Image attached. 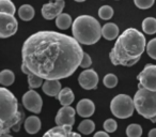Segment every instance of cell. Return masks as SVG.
Masks as SVG:
<instances>
[{"instance_id": "cell-1", "label": "cell", "mask_w": 156, "mask_h": 137, "mask_svg": "<svg viewBox=\"0 0 156 137\" xmlns=\"http://www.w3.org/2000/svg\"><path fill=\"white\" fill-rule=\"evenodd\" d=\"M80 43L57 31H39L24 42L22 67L45 81L73 75L83 58Z\"/></svg>"}, {"instance_id": "cell-21", "label": "cell", "mask_w": 156, "mask_h": 137, "mask_svg": "<svg viewBox=\"0 0 156 137\" xmlns=\"http://www.w3.org/2000/svg\"><path fill=\"white\" fill-rule=\"evenodd\" d=\"M142 30L145 34H154L156 33V18L154 17H147L142 20Z\"/></svg>"}, {"instance_id": "cell-19", "label": "cell", "mask_w": 156, "mask_h": 137, "mask_svg": "<svg viewBox=\"0 0 156 137\" xmlns=\"http://www.w3.org/2000/svg\"><path fill=\"white\" fill-rule=\"evenodd\" d=\"M34 15H35V11L32 5H23L18 9V16L20 17V20H25V22L31 20L34 17Z\"/></svg>"}, {"instance_id": "cell-23", "label": "cell", "mask_w": 156, "mask_h": 137, "mask_svg": "<svg viewBox=\"0 0 156 137\" xmlns=\"http://www.w3.org/2000/svg\"><path fill=\"white\" fill-rule=\"evenodd\" d=\"M94 130H95V123L90 119L83 120L78 125V131L83 135H90L94 132Z\"/></svg>"}, {"instance_id": "cell-5", "label": "cell", "mask_w": 156, "mask_h": 137, "mask_svg": "<svg viewBox=\"0 0 156 137\" xmlns=\"http://www.w3.org/2000/svg\"><path fill=\"white\" fill-rule=\"evenodd\" d=\"M135 109L145 119L156 117V91L139 88L134 96Z\"/></svg>"}, {"instance_id": "cell-7", "label": "cell", "mask_w": 156, "mask_h": 137, "mask_svg": "<svg viewBox=\"0 0 156 137\" xmlns=\"http://www.w3.org/2000/svg\"><path fill=\"white\" fill-rule=\"evenodd\" d=\"M137 79L139 81L138 89L143 88L150 91H156V64L149 63L145 65L138 74Z\"/></svg>"}, {"instance_id": "cell-22", "label": "cell", "mask_w": 156, "mask_h": 137, "mask_svg": "<svg viewBox=\"0 0 156 137\" xmlns=\"http://www.w3.org/2000/svg\"><path fill=\"white\" fill-rule=\"evenodd\" d=\"M15 81V75L11 70H2L0 73V84L2 87L11 86Z\"/></svg>"}, {"instance_id": "cell-25", "label": "cell", "mask_w": 156, "mask_h": 137, "mask_svg": "<svg viewBox=\"0 0 156 137\" xmlns=\"http://www.w3.org/2000/svg\"><path fill=\"white\" fill-rule=\"evenodd\" d=\"M126 135L127 137H141L142 135V128L139 124L132 123L126 128Z\"/></svg>"}, {"instance_id": "cell-15", "label": "cell", "mask_w": 156, "mask_h": 137, "mask_svg": "<svg viewBox=\"0 0 156 137\" xmlns=\"http://www.w3.org/2000/svg\"><path fill=\"white\" fill-rule=\"evenodd\" d=\"M61 86L62 85H61L60 81H45L42 90L48 96H58V94L62 90Z\"/></svg>"}, {"instance_id": "cell-13", "label": "cell", "mask_w": 156, "mask_h": 137, "mask_svg": "<svg viewBox=\"0 0 156 137\" xmlns=\"http://www.w3.org/2000/svg\"><path fill=\"white\" fill-rule=\"evenodd\" d=\"M43 137H81L80 134L72 131V126H55L48 130Z\"/></svg>"}, {"instance_id": "cell-8", "label": "cell", "mask_w": 156, "mask_h": 137, "mask_svg": "<svg viewBox=\"0 0 156 137\" xmlns=\"http://www.w3.org/2000/svg\"><path fill=\"white\" fill-rule=\"evenodd\" d=\"M18 23L14 15L0 13V38L7 39L17 32Z\"/></svg>"}, {"instance_id": "cell-20", "label": "cell", "mask_w": 156, "mask_h": 137, "mask_svg": "<svg viewBox=\"0 0 156 137\" xmlns=\"http://www.w3.org/2000/svg\"><path fill=\"white\" fill-rule=\"evenodd\" d=\"M56 26L61 30H66L71 26H73V22H72V17L69 14L62 13L56 18Z\"/></svg>"}, {"instance_id": "cell-11", "label": "cell", "mask_w": 156, "mask_h": 137, "mask_svg": "<svg viewBox=\"0 0 156 137\" xmlns=\"http://www.w3.org/2000/svg\"><path fill=\"white\" fill-rule=\"evenodd\" d=\"M75 109L71 106H63L56 115V124L59 126H73L75 123Z\"/></svg>"}, {"instance_id": "cell-26", "label": "cell", "mask_w": 156, "mask_h": 137, "mask_svg": "<svg viewBox=\"0 0 156 137\" xmlns=\"http://www.w3.org/2000/svg\"><path fill=\"white\" fill-rule=\"evenodd\" d=\"M98 16L104 20H110L113 16V9L110 5H103L98 10Z\"/></svg>"}, {"instance_id": "cell-27", "label": "cell", "mask_w": 156, "mask_h": 137, "mask_svg": "<svg viewBox=\"0 0 156 137\" xmlns=\"http://www.w3.org/2000/svg\"><path fill=\"white\" fill-rule=\"evenodd\" d=\"M43 84V78H41V77L37 76L32 73L28 75V85L31 89H37V88L41 87Z\"/></svg>"}, {"instance_id": "cell-28", "label": "cell", "mask_w": 156, "mask_h": 137, "mask_svg": "<svg viewBox=\"0 0 156 137\" xmlns=\"http://www.w3.org/2000/svg\"><path fill=\"white\" fill-rule=\"evenodd\" d=\"M103 83H104L105 87L109 88V89H111V88H115V86L118 85V77L115 76V74H111V73H109V74L105 75L104 79H103Z\"/></svg>"}, {"instance_id": "cell-6", "label": "cell", "mask_w": 156, "mask_h": 137, "mask_svg": "<svg viewBox=\"0 0 156 137\" xmlns=\"http://www.w3.org/2000/svg\"><path fill=\"white\" fill-rule=\"evenodd\" d=\"M110 110L112 115L119 119L132 117L135 110L134 99L127 94H118L111 100Z\"/></svg>"}, {"instance_id": "cell-29", "label": "cell", "mask_w": 156, "mask_h": 137, "mask_svg": "<svg viewBox=\"0 0 156 137\" xmlns=\"http://www.w3.org/2000/svg\"><path fill=\"white\" fill-rule=\"evenodd\" d=\"M155 2V0H134V3L138 9L147 10Z\"/></svg>"}, {"instance_id": "cell-32", "label": "cell", "mask_w": 156, "mask_h": 137, "mask_svg": "<svg viewBox=\"0 0 156 137\" xmlns=\"http://www.w3.org/2000/svg\"><path fill=\"white\" fill-rule=\"evenodd\" d=\"M91 64H92V59H91V57L89 56V54H87V52H85V55H83V60H81L80 67H83V69H86V70H87L88 67H91Z\"/></svg>"}, {"instance_id": "cell-10", "label": "cell", "mask_w": 156, "mask_h": 137, "mask_svg": "<svg viewBox=\"0 0 156 137\" xmlns=\"http://www.w3.org/2000/svg\"><path fill=\"white\" fill-rule=\"evenodd\" d=\"M78 83L80 85L83 89L86 90H92L96 89L98 84V75L92 69H87V70L83 71L79 74L78 77Z\"/></svg>"}, {"instance_id": "cell-16", "label": "cell", "mask_w": 156, "mask_h": 137, "mask_svg": "<svg viewBox=\"0 0 156 137\" xmlns=\"http://www.w3.org/2000/svg\"><path fill=\"white\" fill-rule=\"evenodd\" d=\"M25 130L28 134H37L39 133V131L41 130V120L37 116H29L28 118H26L25 120Z\"/></svg>"}, {"instance_id": "cell-37", "label": "cell", "mask_w": 156, "mask_h": 137, "mask_svg": "<svg viewBox=\"0 0 156 137\" xmlns=\"http://www.w3.org/2000/svg\"><path fill=\"white\" fill-rule=\"evenodd\" d=\"M151 121H152V122H156V117H155V118H153V119H152Z\"/></svg>"}, {"instance_id": "cell-17", "label": "cell", "mask_w": 156, "mask_h": 137, "mask_svg": "<svg viewBox=\"0 0 156 137\" xmlns=\"http://www.w3.org/2000/svg\"><path fill=\"white\" fill-rule=\"evenodd\" d=\"M102 35L104 39L112 41L119 38V27L113 23H107L102 28Z\"/></svg>"}, {"instance_id": "cell-36", "label": "cell", "mask_w": 156, "mask_h": 137, "mask_svg": "<svg viewBox=\"0 0 156 137\" xmlns=\"http://www.w3.org/2000/svg\"><path fill=\"white\" fill-rule=\"evenodd\" d=\"M76 2H83V1H86V0H75Z\"/></svg>"}, {"instance_id": "cell-2", "label": "cell", "mask_w": 156, "mask_h": 137, "mask_svg": "<svg viewBox=\"0 0 156 137\" xmlns=\"http://www.w3.org/2000/svg\"><path fill=\"white\" fill-rule=\"evenodd\" d=\"M147 43L142 32L135 28L124 30L109 52V59L113 65L133 67L140 60Z\"/></svg>"}, {"instance_id": "cell-35", "label": "cell", "mask_w": 156, "mask_h": 137, "mask_svg": "<svg viewBox=\"0 0 156 137\" xmlns=\"http://www.w3.org/2000/svg\"><path fill=\"white\" fill-rule=\"evenodd\" d=\"M0 137H13L9 133H0Z\"/></svg>"}, {"instance_id": "cell-33", "label": "cell", "mask_w": 156, "mask_h": 137, "mask_svg": "<svg viewBox=\"0 0 156 137\" xmlns=\"http://www.w3.org/2000/svg\"><path fill=\"white\" fill-rule=\"evenodd\" d=\"M93 137H110V136H109L107 132H103V131H100V132H96L95 134H94Z\"/></svg>"}, {"instance_id": "cell-9", "label": "cell", "mask_w": 156, "mask_h": 137, "mask_svg": "<svg viewBox=\"0 0 156 137\" xmlns=\"http://www.w3.org/2000/svg\"><path fill=\"white\" fill-rule=\"evenodd\" d=\"M22 101H23V105H24V107L27 110L31 111L33 114L41 113L42 106H43V100H42L41 96L33 89L27 91L23 96Z\"/></svg>"}, {"instance_id": "cell-12", "label": "cell", "mask_w": 156, "mask_h": 137, "mask_svg": "<svg viewBox=\"0 0 156 137\" xmlns=\"http://www.w3.org/2000/svg\"><path fill=\"white\" fill-rule=\"evenodd\" d=\"M64 7H65L64 0L55 1V2H48L42 7L41 13L45 20H51L54 18H57L60 14H62Z\"/></svg>"}, {"instance_id": "cell-31", "label": "cell", "mask_w": 156, "mask_h": 137, "mask_svg": "<svg viewBox=\"0 0 156 137\" xmlns=\"http://www.w3.org/2000/svg\"><path fill=\"white\" fill-rule=\"evenodd\" d=\"M147 52L152 59L156 60V38L152 39L147 45Z\"/></svg>"}, {"instance_id": "cell-24", "label": "cell", "mask_w": 156, "mask_h": 137, "mask_svg": "<svg viewBox=\"0 0 156 137\" xmlns=\"http://www.w3.org/2000/svg\"><path fill=\"white\" fill-rule=\"evenodd\" d=\"M0 13H7L10 15L16 13V8L11 0H0Z\"/></svg>"}, {"instance_id": "cell-4", "label": "cell", "mask_w": 156, "mask_h": 137, "mask_svg": "<svg viewBox=\"0 0 156 137\" xmlns=\"http://www.w3.org/2000/svg\"><path fill=\"white\" fill-rule=\"evenodd\" d=\"M73 38L80 44L92 45L100 41L102 37V27L98 20L90 15L78 16L72 26Z\"/></svg>"}, {"instance_id": "cell-14", "label": "cell", "mask_w": 156, "mask_h": 137, "mask_svg": "<svg viewBox=\"0 0 156 137\" xmlns=\"http://www.w3.org/2000/svg\"><path fill=\"white\" fill-rule=\"evenodd\" d=\"M95 111V105L89 99H83L77 103L76 113L83 118H89Z\"/></svg>"}, {"instance_id": "cell-38", "label": "cell", "mask_w": 156, "mask_h": 137, "mask_svg": "<svg viewBox=\"0 0 156 137\" xmlns=\"http://www.w3.org/2000/svg\"><path fill=\"white\" fill-rule=\"evenodd\" d=\"M55 1H61V0H55Z\"/></svg>"}, {"instance_id": "cell-34", "label": "cell", "mask_w": 156, "mask_h": 137, "mask_svg": "<svg viewBox=\"0 0 156 137\" xmlns=\"http://www.w3.org/2000/svg\"><path fill=\"white\" fill-rule=\"evenodd\" d=\"M149 137H156V128H152L149 132Z\"/></svg>"}, {"instance_id": "cell-3", "label": "cell", "mask_w": 156, "mask_h": 137, "mask_svg": "<svg viewBox=\"0 0 156 137\" xmlns=\"http://www.w3.org/2000/svg\"><path fill=\"white\" fill-rule=\"evenodd\" d=\"M24 114L18 110L16 96L5 87L0 88V133H8L9 130L18 132Z\"/></svg>"}, {"instance_id": "cell-18", "label": "cell", "mask_w": 156, "mask_h": 137, "mask_svg": "<svg viewBox=\"0 0 156 137\" xmlns=\"http://www.w3.org/2000/svg\"><path fill=\"white\" fill-rule=\"evenodd\" d=\"M57 99H58L59 102L62 104V106H71V104L74 102L75 96H74L71 88L65 87L60 91V93L58 94Z\"/></svg>"}, {"instance_id": "cell-30", "label": "cell", "mask_w": 156, "mask_h": 137, "mask_svg": "<svg viewBox=\"0 0 156 137\" xmlns=\"http://www.w3.org/2000/svg\"><path fill=\"white\" fill-rule=\"evenodd\" d=\"M118 128V123L113 119H107L104 122V130L107 133H113Z\"/></svg>"}]
</instances>
